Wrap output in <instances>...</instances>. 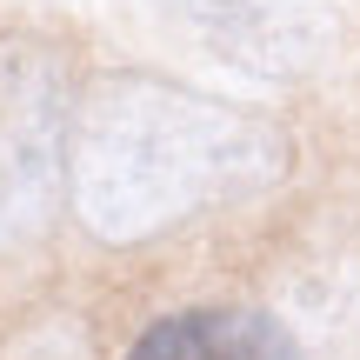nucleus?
Returning <instances> with one entry per match:
<instances>
[{
    "label": "nucleus",
    "instance_id": "nucleus-1",
    "mask_svg": "<svg viewBox=\"0 0 360 360\" xmlns=\"http://www.w3.org/2000/svg\"><path fill=\"white\" fill-rule=\"evenodd\" d=\"M294 174V134L167 74H94L67 134V200L107 247H141Z\"/></svg>",
    "mask_w": 360,
    "mask_h": 360
},
{
    "label": "nucleus",
    "instance_id": "nucleus-2",
    "mask_svg": "<svg viewBox=\"0 0 360 360\" xmlns=\"http://www.w3.org/2000/svg\"><path fill=\"white\" fill-rule=\"evenodd\" d=\"M67 67L47 40H0V254H20L60 214L67 187Z\"/></svg>",
    "mask_w": 360,
    "mask_h": 360
},
{
    "label": "nucleus",
    "instance_id": "nucleus-3",
    "mask_svg": "<svg viewBox=\"0 0 360 360\" xmlns=\"http://www.w3.org/2000/svg\"><path fill=\"white\" fill-rule=\"evenodd\" d=\"M154 7L193 47L254 80H294L334 47L327 0H154Z\"/></svg>",
    "mask_w": 360,
    "mask_h": 360
},
{
    "label": "nucleus",
    "instance_id": "nucleus-4",
    "mask_svg": "<svg viewBox=\"0 0 360 360\" xmlns=\"http://www.w3.org/2000/svg\"><path fill=\"white\" fill-rule=\"evenodd\" d=\"M120 360H307V354L260 307H180L147 321Z\"/></svg>",
    "mask_w": 360,
    "mask_h": 360
},
{
    "label": "nucleus",
    "instance_id": "nucleus-5",
    "mask_svg": "<svg viewBox=\"0 0 360 360\" xmlns=\"http://www.w3.org/2000/svg\"><path fill=\"white\" fill-rule=\"evenodd\" d=\"M347 327L360 334V267H354V281H347Z\"/></svg>",
    "mask_w": 360,
    "mask_h": 360
}]
</instances>
